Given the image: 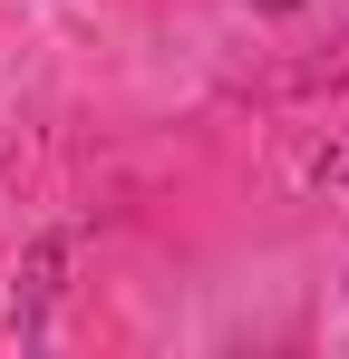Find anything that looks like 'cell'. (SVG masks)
<instances>
[{"mask_svg": "<svg viewBox=\"0 0 349 359\" xmlns=\"http://www.w3.org/2000/svg\"><path fill=\"white\" fill-rule=\"evenodd\" d=\"M262 10H291V0H262Z\"/></svg>", "mask_w": 349, "mask_h": 359, "instance_id": "6da1fadb", "label": "cell"}]
</instances>
